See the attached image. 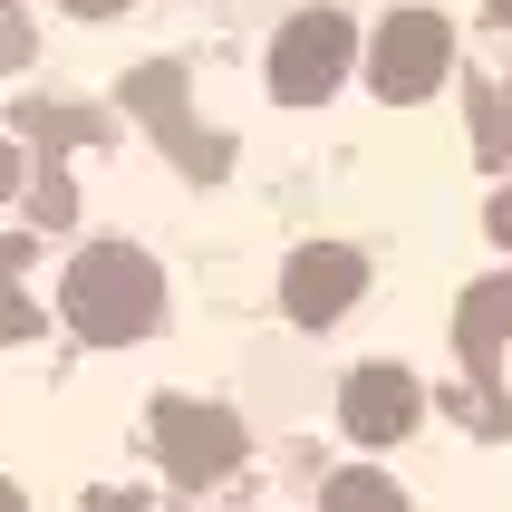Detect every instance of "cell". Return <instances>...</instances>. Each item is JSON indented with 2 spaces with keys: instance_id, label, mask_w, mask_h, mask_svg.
Here are the masks:
<instances>
[{
  "instance_id": "cell-5",
  "label": "cell",
  "mask_w": 512,
  "mask_h": 512,
  "mask_svg": "<svg viewBox=\"0 0 512 512\" xmlns=\"http://www.w3.org/2000/svg\"><path fill=\"white\" fill-rule=\"evenodd\" d=\"M0 512H20V493H10V484H0Z\"/></svg>"
},
{
  "instance_id": "cell-6",
  "label": "cell",
  "mask_w": 512,
  "mask_h": 512,
  "mask_svg": "<svg viewBox=\"0 0 512 512\" xmlns=\"http://www.w3.org/2000/svg\"><path fill=\"white\" fill-rule=\"evenodd\" d=\"M78 10H116V0H78Z\"/></svg>"
},
{
  "instance_id": "cell-4",
  "label": "cell",
  "mask_w": 512,
  "mask_h": 512,
  "mask_svg": "<svg viewBox=\"0 0 512 512\" xmlns=\"http://www.w3.org/2000/svg\"><path fill=\"white\" fill-rule=\"evenodd\" d=\"M10 184H20V155H10V145H0V194H10Z\"/></svg>"
},
{
  "instance_id": "cell-2",
  "label": "cell",
  "mask_w": 512,
  "mask_h": 512,
  "mask_svg": "<svg viewBox=\"0 0 512 512\" xmlns=\"http://www.w3.org/2000/svg\"><path fill=\"white\" fill-rule=\"evenodd\" d=\"M10 261L20 252H0V339H29V300H20V281H10Z\"/></svg>"
},
{
  "instance_id": "cell-1",
  "label": "cell",
  "mask_w": 512,
  "mask_h": 512,
  "mask_svg": "<svg viewBox=\"0 0 512 512\" xmlns=\"http://www.w3.org/2000/svg\"><path fill=\"white\" fill-rule=\"evenodd\" d=\"M68 310H78V329H97V339H136L145 310H155V281H145V261H126V252H87L78 271H68Z\"/></svg>"
},
{
  "instance_id": "cell-3",
  "label": "cell",
  "mask_w": 512,
  "mask_h": 512,
  "mask_svg": "<svg viewBox=\"0 0 512 512\" xmlns=\"http://www.w3.org/2000/svg\"><path fill=\"white\" fill-rule=\"evenodd\" d=\"M20 58H29V29H20V10L0 0V68H20Z\"/></svg>"
}]
</instances>
